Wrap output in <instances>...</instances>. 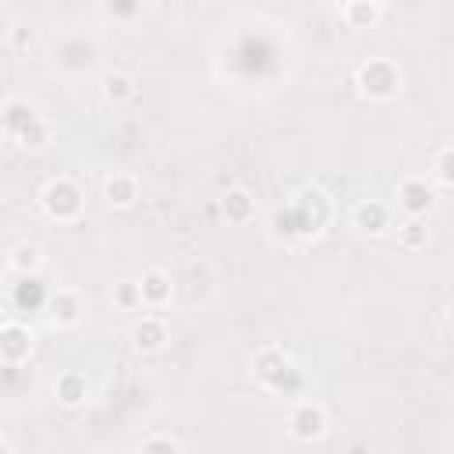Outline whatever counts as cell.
<instances>
[{
	"label": "cell",
	"instance_id": "obj_1",
	"mask_svg": "<svg viewBox=\"0 0 454 454\" xmlns=\"http://www.w3.org/2000/svg\"><path fill=\"white\" fill-rule=\"evenodd\" d=\"M355 82L362 89V96L369 99H390L401 89V71L387 60V57H372L355 71Z\"/></svg>",
	"mask_w": 454,
	"mask_h": 454
},
{
	"label": "cell",
	"instance_id": "obj_2",
	"mask_svg": "<svg viewBox=\"0 0 454 454\" xmlns=\"http://www.w3.org/2000/svg\"><path fill=\"white\" fill-rule=\"evenodd\" d=\"M39 202H43V209H46L53 220L67 223V220H78V216H82L85 195H82V188H78L71 177H57V181H50V184L43 188Z\"/></svg>",
	"mask_w": 454,
	"mask_h": 454
},
{
	"label": "cell",
	"instance_id": "obj_3",
	"mask_svg": "<svg viewBox=\"0 0 454 454\" xmlns=\"http://www.w3.org/2000/svg\"><path fill=\"white\" fill-rule=\"evenodd\" d=\"M287 429L294 440H319L326 433V408L319 401H298L287 415Z\"/></svg>",
	"mask_w": 454,
	"mask_h": 454
},
{
	"label": "cell",
	"instance_id": "obj_4",
	"mask_svg": "<svg viewBox=\"0 0 454 454\" xmlns=\"http://www.w3.org/2000/svg\"><path fill=\"white\" fill-rule=\"evenodd\" d=\"M255 372L273 390H287V376H298L294 365H291V358L280 348H262L259 358H255Z\"/></svg>",
	"mask_w": 454,
	"mask_h": 454
},
{
	"label": "cell",
	"instance_id": "obj_5",
	"mask_svg": "<svg viewBox=\"0 0 454 454\" xmlns=\"http://www.w3.org/2000/svg\"><path fill=\"white\" fill-rule=\"evenodd\" d=\"M433 188L426 184V177H404L397 184V206L408 213V216H426L433 209Z\"/></svg>",
	"mask_w": 454,
	"mask_h": 454
},
{
	"label": "cell",
	"instance_id": "obj_6",
	"mask_svg": "<svg viewBox=\"0 0 454 454\" xmlns=\"http://www.w3.org/2000/svg\"><path fill=\"white\" fill-rule=\"evenodd\" d=\"M28 351H32V333H28V326L7 319V323L0 326V355H4V362L14 365V362L28 358Z\"/></svg>",
	"mask_w": 454,
	"mask_h": 454
},
{
	"label": "cell",
	"instance_id": "obj_7",
	"mask_svg": "<svg viewBox=\"0 0 454 454\" xmlns=\"http://www.w3.org/2000/svg\"><path fill=\"white\" fill-rule=\"evenodd\" d=\"M167 340V323L160 316H142L135 326H131V344L138 351H160Z\"/></svg>",
	"mask_w": 454,
	"mask_h": 454
},
{
	"label": "cell",
	"instance_id": "obj_8",
	"mask_svg": "<svg viewBox=\"0 0 454 454\" xmlns=\"http://www.w3.org/2000/svg\"><path fill=\"white\" fill-rule=\"evenodd\" d=\"M355 223L365 231V234H383L390 227V209L380 202V199H365L355 206Z\"/></svg>",
	"mask_w": 454,
	"mask_h": 454
},
{
	"label": "cell",
	"instance_id": "obj_9",
	"mask_svg": "<svg viewBox=\"0 0 454 454\" xmlns=\"http://www.w3.org/2000/svg\"><path fill=\"white\" fill-rule=\"evenodd\" d=\"M85 312V301H82V294L78 291H71V287H60L53 298H50V316L60 323V326H71V323H78V316Z\"/></svg>",
	"mask_w": 454,
	"mask_h": 454
},
{
	"label": "cell",
	"instance_id": "obj_10",
	"mask_svg": "<svg viewBox=\"0 0 454 454\" xmlns=\"http://www.w3.org/2000/svg\"><path fill=\"white\" fill-rule=\"evenodd\" d=\"M103 195H106L110 206H131V202L138 199V181H135V174H124V170L110 174L106 184H103Z\"/></svg>",
	"mask_w": 454,
	"mask_h": 454
},
{
	"label": "cell",
	"instance_id": "obj_11",
	"mask_svg": "<svg viewBox=\"0 0 454 454\" xmlns=\"http://www.w3.org/2000/svg\"><path fill=\"white\" fill-rule=\"evenodd\" d=\"M170 294H174V284H170V277H167L163 270H145V273H142V298H145L149 309L167 305Z\"/></svg>",
	"mask_w": 454,
	"mask_h": 454
},
{
	"label": "cell",
	"instance_id": "obj_12",
	"mask_svg": "<svg viewBox=\"0 0 454 454\" xmlns=\"http://www.w3.org/2000/svg\"><path fill=\"white\" fill-rule=\"evenodd\" d=\"M53 394H57V401L64 408H78L85 401V394H89V383H85L82 372H60L57 383H53Z\"/></svg>",
	"mask_w": 454,
	"mask_h": 454
},
{
	"label": "cell",
	"instance_id": "obj_13",
	"mask_svg": "<svg viewBox=\"0 0 454 454\" xmlns=\"http://www.w3.org/2000/svg\"><path fill=\"white\" fill-rule=\"evenodd\" d=\"M35 117H39V114H35V106H32L28 99H7V106H4V128H7L11 138H14L21 128H28Z\"/></svg>",
	"mask_w": 454,
	"mask_h": 454
},
{
	"label": "cell",
	"instance_id": "obj_14",
	"mask_svg": "<svg viewBox=\"0 0 454 454\" xmlns=\"http://www.w3.org/2000/svg\"><path fill=\"white\" fill-rule=\"evenodd\" d=\"M252 213H255V202H252V195H248L245 188H231V192L223 195V216H227L231 223H248Z\"/></svg>",
	"mask_w": 454,
	"mask_h": 454
},
{
	"label": "cell",
	"instance_id": "obj_15",
	"mask_svg": "<svg viewBox=\"0 0 454 454\" xmlns=\"http://www.w3.org/2000/svg\"><path fill=\"white\" fill-rule=\"evenodd\" d=\"M344 21H348V28H372L380 21V4L376 0H348Z\"/></svg>",
	"mask_w": 454,
	"mask_h": 454
},
{
	"label": "cell",
	"instance_id": "obj_16",
	"mask_svg": "<svg viewBox=\"0 0 454 454\" xmlns=\"http://www.w3.org/2000/svg\"><path fill=\"white\" fill-rule=\"evenodd\" d=\"M110 298H114V305L124 309V312L142 309V305H145V298H142V280H117L114 291H110Z\"/></svg>",
	"mask_w": 454,
	"mask_h": 454
},
{
	"label": "cell",
	"instance_id": "obj_17",
	"mask_svg": "<svg viewBox=\"0 0 454 454\" xmlns=\"http://www.w3.org/2000/svg\"><path fill=\"white\" fill-rule=\"evenodd\" d=\"M103 96H106V103H114V106L128 103V99L135 96V78H131V74H124V71L110 74V78L103 82Z\"/></svg>",
	"mask_w": 454,
	"mask_h": 454
},
{
	"label": "cell",
	"instance_id": "obj_18",
	"mask_svg": "<svg viewBox=\"0 0 454 454\" xmlns=\"http://www.w3.org/2000/svg\"><path fill=\"white\" fill-rule=\"evenodd\" d=\"M426 223H422V216H408L401 227H397V241H401V248H408V252H415V248H422L426 245Z\"/></svg>",
	"mask_w": 454,
	"mask_h": 454
},
{
	"label": "cell",
	"instance_id": "obj_19",
	"mask_svg": "<svg viewBox=\"0 0 454 454\" xmlns=\"http://www.w3.org/2000/svg\"><path fill=\"white\" fill-rule=\"evenodd\" d=\"M14 138H18V145H25V149H43V145L50 142V128H46L43 117H35V121H32L28 128H21Z\"/></svg>",
	"mask_w": 454,
	"mask_h": 454
},
{
	"label": "cell",
	"instance_id": "obj_20",
	"mask_svg": "<svg viewBox=\"0 0 454 454\" xmlns=\"http://www.w3.org/2000/svg\"><path fill=\"white\" fill-rule=\"evenodd\" d=\"M7 262H11V270H18V273H25V277H28V273H35V270H39V248H35V245H18V248L11 252V259H7Z\"/></svg>",
	"mask_w": 454,
	"mask_h": 454
},
{
	"label": "cell",
	"instance_id": "obj_21",
	"mask_svg": "<svg viewBox=\"0 0 454 454\" xmlns=\"http://www.w3.org/2000/svg\"><path fill=\"white\" fill-rule=\"evenodd\" d=\"M433 170H436V177H440V184H447V188H454V145H447V149H440V156H436V163H433Z\"/></svg>",
	"mask_w": 454,
	"mask_h": 454
},
{
	"label": "cell",
	"instance_id": "obj_22",
	"mask_svg": "<svg viewBox=\"0 0 454 454\" xmlns=\"http://www.w3.org/2000/svg\"><path fill=\"white\" fill-rule=\"evenodd\" d=\"M106 14L110 18H121V21H131L138 11H142V0H103Z\"/></svg>",
	"mask_w": 454,
	"mask_h": 454
},
{
	"label": "cell",
	"instance_id": "obj_23",
	"mask_svg": "<svg viewBox=\"0 0 454 454\" xmlns=\"http://www.w3.org/2000/svg\"><path fill=\"white\" fill-rule=\"evenodd\" d=\"M138 450H184V443L177 436H149L138 443Z\"/></svg>",
	"mask_w": 454,
	"mask_h": 454
},
{
	"label": "cell",
	"instance_id": "obj_24",
	"mask_svg": "<svg viewBox=\"0 0 454 454\" xmlns=\"http://www.w3.org/2000/svg\"><path fill=\"white\" fill-rule=\"evenodd\" d=\"M450 323H454V301H450Z\"/></svg>",
	"mask_w": 454,
	"mask_h": 454
}]
</instances>
